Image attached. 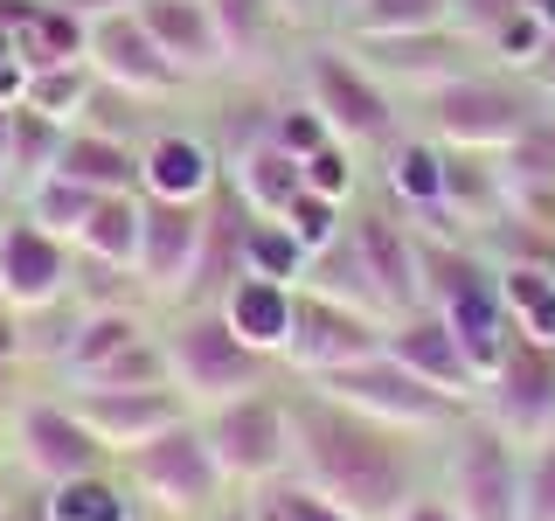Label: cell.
Returning <instances> with one entry per match:
<instances>
[{
  "mask_svg": "<svg viewBox=\"0 0 555 521\" xmlns=\"http://www.w3.org/2000/svg\"><path fill=\"white\" fill-rule=\"evenodd\" d=\"M285 410H292V466H299L306 486H320L354 521H396L410 508V494H416L410 431L375 424V417L320 396L312 382Z\"/></svg>",
  "mask_w": 555,
  "mask_h": 521,
  "instance_id": "obj_1",
  "label": "cell"
},
{
  "mask_svg": "<svg viewBox=\"0 0 555 521\" xmlns=\"http://www.w3.org/2000/svg\"><path fill=\"white\" fill-rule=\"evenodd\" d=\"M167 382L181 390L188 410H216L230 396L264 390L271 355H257L250 341L222 320V306H181V320L167 327Z\"/></svg>",
  "mask_w": 555,
  "mask_h": 521,
  "instance_id": "obj_2",
  "label": "cell"
},
{
  "mask_svg": "<svg viewBox=\"0 0 555 521\" xmlns=\"http://www.w3.org/2000/svg\"><path fill=\"white\" fill-rule=\"evenodd\" d=\"M118 480H126L160 521H208L222 508V486H230L222 466H216V452H208V439H202V417H181L160 439L118 452Z\"/></svg>",
  "mask_w": 555,
  "mask_h": 521,
  "instance_id": "obj_3",
  "label": "cell"
},
{
  "mask_svg": "<svg viewBox=\"0 0 555 521\" xmlns=\"http://www.w3.org/2000/svg\"><path fill=\"white\" fill-rule=\"evenodd\" d=\"M312 390L347 404V410H361V417H375V424H389V431H410V439H430V431H451V424L473 417V404L430 390L424 376H410L403 361H389V355L347 361L334 376H312Z\"/></svg>",
  "mask_w": 555,
  "mask_h": 521,
  "instance_id": "obj_4",
  "label": "cell"
},
{
  "mask_svg": "<svg viewBox=\"0 0 555 521\" xmlns=\"http://www.w3.org/2000/svg\"><path fill=\"white\" fill-rule=\"evenodd\" d=\"M430 112V139L438 147H459V153H500L514 147L520 132L542 118V104H534V91H520V84L507 77H451L438 84V91L424 98Z\"/></svg>",
  "mask_w": 555,
  "mask_h": 521,
  "instance_id": "obj_5",
  "label": "cell"
},
{
  "mask_svg": "<svg viewBox=\"0 0 555 521\" xmlns=\"http://www.w3.org/2000/svg\"><path fill=\"white\" fill-rule=\"evenodd\" d=\"M195 417H202V439H208V452H216V466H222L230 486L285 480V466H292V410H285V396L250 390V396H230V404L195 410Z\"/></svg>",
  "mask_w": 555,
  "mask_h": 521,
  "instance_id": "obj_6",
  "label": "cell"
},
{
  "mask_svg": "<svg viewBox=\"0 0 555 521\" xmlns=\"http://www.w3.org/2000/svg\"><path fill=\"white\" fill-rule=\"evenodd\" d=\"M306 104L326 118L340 147H389L396 139V98L354 49H312L306 56Z\"/></svg>",
  "mask_w": 555,
  "mask_h": 521,
  "instance_id": "obj_7",
  "label": "cell"
},
{
  "mask_svg": "<svg viewBox=\"0 0 555 521\" xmlns=\"http://www.w3.org/2000/svg\"><path fill=\"white\" fill-rule=\"evenodd\" d=\"M444 500H451L465 521H520V445L500 439L486 417L451 424Z\"/></svg>",
  "mask_w": 555,
  "mask_h": 521,
  "instance_id": "obj_8",
  "label": "cell"
},
{
  "mask_svg": "<svg viewBox=\"0 0 555 521\" xmlns=\"http://www.w3.org/2000/svg\"><path fill=\"white\" fill-rule=\"evenodd\" d=\"M479 404H486L479 417L500 439H514L520 452L542 445L555 431V347L514 334V347L500 355V369L479 382Z\"/></svg>",
  "mask_w": 555,
  "mask_h": 521,
  "instance_id": "obj_9",
  "label": "cell"
},
{
  "mask_svg": "<svg viewBox=\"0 0 555 521\" xmlns=\"http://www.w3.org/2000/svg\"><path fill=\"white\" fill-rule=\"evenodd\" d=\"M382 334H389V320H375V313H354L340 300H320V292H299V306H292V341H285V361L299 369L306 382L312 376H334L347 361H369L382 355Z\"/></svg>",
  "mask_w": 555,
  "mask_h": 521,
  "instance_id": "obj_10",
  "label": "cell"
},
{
  "mask_svg": "<svg viewBox=\"0 0 555 521\" xmlns=\"http://www.w3.org/2000/svg\"><path fill=\"white\" fill-rule=\"evenodd\" d=\"M14 459H22V473H35L42 486H63V480H83V473H112V452L83 431V417L69 404H28L14 417Z\"/></svg>",
  "mask_w": 555,
  "mask_h": 521,
  "instance_id": "obj_11",
  "label": "cell"
},
{
  "mask_svg": "<svg viewBox=\"0 0 555 521\" xmlns=\"http://www.w3.org/2000/svg\"><path fill=\"white\" fill-rule=\"evenodd\" d=\"M69 278H77V251L63 237L35 230L28 216L0 223V306L8 313H35L69 300Z\"/></svg>",
  "mask_w": 555,
  "mask_h": 521,
  "instance_id": "obj_12",
  "label": "cell"
},
{
  "mask_svg": "<svg viewBox=\"0 0 555 521\" xmlns=\"http://www.w3.org/2000/svg\"><path fill=\"white\" fill-rule=\"evenodd\" d=\"M382 84H403V91H438L451 77H473V49L459 28H424V35H375V42H347Z\"/></svg>",
  "mask_w": 555,
  "mask_h": 521,
  "instance_id": "obj_13",
  "label": "cell"
},
{
  "mask_svg": "<svg viewBox=\"0 0 555 521\" xmlns=\"http://www.w3.org/2000/svg\"><path fill=\"white\" fill-rule=\"evenodd\" d=\"M63 404L83 417V431H91L112 459L132 452V445H146V439H160V431H173L181 417H195L181 404V390H69Z\"/></svg>",
  "mask_w": 555,
  "mask_h": 521,
  "instance_id": "obj_14",
  "label": "cell"
},
{
  "mask_svg": "<svg viewBox=\"0 0 555 521\" xmlns=\"http://www.w3.org/2000/svg\"><path fill=\"white\" fill-rule=\"evenodd\" d=\"M382 355L403 361L410 376H424L430 390L459 396V404H479V376H473V361H465V347H459V334H451V320L438 306L396 313L389 334H382Z\"/></svg>",
  "mask_w": 555,
  "mask_h": 521,
  "instance_id": "obj_15",
  "label": "cell"
},
{
  "mask_svg": "<svg viewBox=\"0 0 555 521\" xmlns=\"http://www.w3.org/2000/svg\"><path fill=\"white\" fill-rule=\"evenodd\" d=\"M347 237H354L361 265H369L375 292L389 313H416L424 306V265H416V223H403L396 208H354L347 216Z\"/></svg>",
  "mask_w": 555,
  "mask_h": 521,
  "instance_id": "obj_16",
  "label": "cell"
},
{
  "mask_svg": "<svg viewBox=\"0 0 555 521\" xmlns=\"http://www.w3.org/2000/svg\"><path fill=\"white\" fill-rule=\"evenodd\" d=\"M91 69L104 84H118V91H132V98H173L181 91V69H173L160 56V42L146 35V22L139 14H112V22H91Z\"/></svg>",
  "mask_w": 555,
  "mask_h": 521,
  "instance_id": "obj_17",
  "label": "cell"
},
{
  "mask_svg": "<svg viewBox=\"0 0 555 521\" xmlns=\"http://www.w3.org/2000/svg\"><path fill=\"white\" fill-rule=\"evenodd\" d=\"M202 251V202H153L146 195V230H139V292L153 300H181L188 271Z\"/></svg>",
  "mask_w": 555,
  "mask_h": 521,
  "instance_id": "obj_18",
  "label": "cell"
},
{
  "mask_svg": "<svg viewBox=\"0 0 555 521\" xmlns=\"http://www.w3.org/2000/svg\"><path fill=\"white\" fill-rule=\"evenodd\" d=\"M250 202L236 195L230 181L202 202V251H195V271H188V292L181 306H216L222 292L243 278V237H250Z\"/></svg>",
  "mask_w": 555,
  "mask_h": 521,
  "instance_id": "obj_19",
  "label": "cell"
},
{
  "mask_svg": "<svg viewBox=\"0 0 555 521\" xmlns=\"http://www.w3.org/2000/svg\"><path fill=\"white\" fill-rule=\"evenodd\" d=\"M132 14L146 22V35L160 42V56L181 69L188 84H195V77H216V69L230 63V49H222V35H216L208 0H139Z\"/></svg>",
  "mask_w": 555,
  "mask_h": 521,
  "instance_id": "obj_20",
  "label": "cell"
},
{
  "mask_svg": "<svg viewBox=\"0 0 555 521\" xmlns=\"http://www.w3.org/2000/svg\"><path fill=\"white\" fill-rule=\"evenodd\" d=\"M222 188V161L195 132H153L139 153V195L153 202H208Z\"/></svg>",
  "mask_w": 555,
  "mask_h": 521,
  "instance_id": "obj_21",
  "label": "cell"
},
{
  "mask_svg": "<svg viewBox=\"0 0 555 521\" xmlns=\"http://www.w3.org/2000/svg\"><path fill=\"white\" fill-rule=\"evenodd\" d=\"M216 306H222V320H230L236 334L257 347V355H271V361H278V355H285V341H292V306H299V285L243 271Z\"/></svg>",
  "mask_w": 555,
  "mask_h": 521,
  "instance_id": "obj_22",
  "label": "cell"
},
{
  "mask_svg": "<svg viewBox=\"0 0 555 521\" xmlns=\"http://www.w3.org/2000/svg\"><path fill=\"white\" fill-rule=\"evenodd\" d=\"M389 202H403V216H424L430 237H444V147L430 132L416 139H389Z\"/></svg>",
  "mask_w": 555,
  "mask_h": 521,
  "instance_id": "obj_23",
  "label": "cell"
},
{
  "mask_svg": "<svg viewBox=\"0 0 555 521\" xmlns=\"http://www.w3.org/2000/svg\"><path fill=\"white\" fill-rule=\"evenodd\" d=\"M153 327H146V313L139 306H83V320H77V334H69V355L56 361L63 382L77 390V382H91L104 361H118L132 341H146Z\"/></svg>",
  "mask_w": 555,
  "mask_h": 521,
  "instance_id": "obj_24",
  "label": "cell"
},
{
  "mask_svg": "<svg viewBox=\"0 0 555 521\" xmlns=\"http://www.w3.org/2000/svg\"><path fill=\"white\" fill-rule=\"evenodd\" d=\"M139 230H146V195H98L91 223L77 230V243L69 251L83 257V265L98 271H139Z\"/></svg>",
  "mask_w": 555,
  "mask_h": 521,
  "instance_id": "obj_25",
  "label": "cell"
},
{
  "mask_svg": "<svg viewBox=\"0 0 555 521\" xmlns=\"http://www.w3.org/2000/svg\"><path fill=\"white\" fill-rule=\"evenodd\" d=\"M230 188L243 202H250V216H285L292 195L306 188V167H299V153H285L278 139H250V147L236 153V167H230Z\"/></svg>",
  "mask_w": 555,
  "mask_h": 521,
  "instance_id": "obj_26",
  "label": "cell"
},
{
  "mask_svg": "<svg viewBox=\"0 0 555 521\" xmlns=\"http://www.w3.org/2000/svg\"><path fill=\"white\" fill-rule=\"evenodd\" d=\"M139 153H146V147H126V139H104V132L69 126L56 174H69V181H83V188H98V195H139Z\"/></svg>",
  "mask_w": 555,
  "mask_h": 521,
  "instance_id": "obj_27",
  "label": "cell"
},
{
  "mask_svg": "<svg viewBox=\"0 0 555 521\" xmlns=\"http://www.w3.org/2000/svg\"><path fill=\"white\" fill-rule=\"evenodd\" d=\"M299 292H320V300H340V306H354V313L396 320V313L382 306V292H375V278H369V265H361V251H354V237H347V230L326 243V251H312V257H306Z\"/></svg>",
  "mask_w": 555,
  "mask_h": 521,
  "instance_id": "obj_28",
  "label": "cell"
},
{
  "mask_svg": "<svg viewBox=\"0 0 555 521\" xmlns=\"http://www.w3.org/2000/svg\"><path fill=\"white\" fill-rule=\"evenodd\" d=\"M340 28H347V42L451 28V0H347V8H340Z\"/></svg>",
  "mask_w": 555,
  "mask_h": 521,
  "instance_id": "obj_29",
  "label": "cell"
},
{
  "mask_svg": "<svg viewBox=\"0 0 555 521\" xmlns=\"http://www.w3.org/2000/svg\"><path fill=\"white\" fill-rule=\"evenodd\" d=\"M42 508H49V521H139V500L126 494V480H112V473L42 486Z\"/></svg>",
  "mask_w": 555,
  "mask_h": 521,
  "instance_id": "obj_30",
  "label": "cell"
},
{
  "mask_svg": "<svg viewBox=\"0 0 555 521\" xmlns=\"http://www.w3.org/2000/svg\"><path fill=\"white\" fill-rule=\"evenodd\" d=\"M91 208H98V188L69 181V174H42V181H35L28 195H22V208H14V216H28L35 230H49V237L77 243V230L91 223Z\"/></svg>",
  "mask_w": 555,
  "mask_h": 521,
  "instance_id": "obj_31",
  "label": "cell"
},
{
  "mask_svg": "<svg viewBox=\"0 0 555 521\" xmlns=\"http://www.w3.org/2000/svg\"><path fill=\"white\" fill-rule=\"evenodd\" d=\"M493 271H500V306H507L514 334L555 347V271H534V265H493Z\"/></svg>",
  "mask_w": 555,
  "mask_h": 521,
  "instance_id": "obj_32",
  "label": "cell"
},
{
  "mask_svg": "<svg viewBox=\"0 0 555 521\" xmlns=\"http://www.w3.org/2000/svg\"><path fill=\"white\" fill-rule=\"evenodd\" d=\"M63 139H69V126H56V118H42V112H28V104H22V118H14V161H8L14 202H22L28 188L42 181V174H56Z\"/></svg>",
  "mask_w": 555,
  "mask_h": 521,
  "instance_id": "obj_33",
  "label": "cell"
},
{
  "mask_svg": "<svg viewBox=\"0 0 555 521\" xmlns=\"http://www.w3.org/2000/svg\"><path fill=\"white\" fill-rule=\"evenodd\" d=\"M208 14H216V35L230 49V63H257L271 49V35L285 28V14L271 0H208Z\"/></svg>",
  "mask_w": 555,
  "mask_h": 521,
  "instance_id": "obj_34",
  "label": "cell"
},
{
  "mask_svg": "<svg viewBox=\"0 0 555 521\" xmlns=\"http://www.w3.org/2000/svg\"><path fill=\"white\" fill-rule=\"evenodd\" d=\"M146 118H153V98H132V91H118V84H104V77H98V84H91V98H83V112H77V126L139 147V139H146Z\"/></svg>",
  "mask_w": 555,
  "mask_h": 521,
  "instance_id": "obj_35",
  "label": "cell"
},
{
  "mask_svg": "<svg viewBox=\"0 0 555 521\" xmlns=\"http://www.w3.org/2000/svg\"><path fill=\"white\" fill-rule=\"evenodd\" d=\"M91 84H98L91 63H56V69H35V77H28V98L22 104H28V112H42V118H56V126H77Z\"/></svg>",
  "mask_w": 555,
  "mask_h": 521,
  "instance_id": "obj_36",
  "label": "cell"
},
{
  "mask_svg": "<svg viewBox=\"0 0 555 521\" xmlns=\"http://www.w3.org/2000/svg\"><path fill=\"white\" fill-rule=\"evenodd\" d=\"M243 271H257V278H285V285H299L306 251L292 243V230H285L278 216H257V223H250V237H243Z\"/></svg>",
  "mask_w": 555,
  "mask_h": 521,
  "instance_id": "obj_37",
  "label": "cell"
},
{
  "mask_svg": "<svg viewBox=\"0 0 555 521\" xmlns=\"http://www.w3.org/2000/svg\"><path fill=\"white\" fill-rule=\"evenodd\" d=\"M83 306L77 300H56V306H35V313H14V334H22V361L42 355V361H63L69 355V334H77Z\"/></svg>",
  "mask_w": 555,
  "mask_h": 521,
  "instance_id": "obj_38",
  "label": "cell"
},
{
  "mask_svg": "<svg viewBox=\"0 0 555 521\" xmlns=\"http://www.w3.org/2000/svg\"><path fill=\"white\" fill-rule=\"evenodd\" d=\"M292 230V243H299V251L312 257V251H326V243H334L340 230H347V202H334V195H312V188H299V195H292V208L285 216H278Z\"/></svg>",
  "mask_w": 555,
  "mask_h": 521,
  "instance_id": "obj_39",
  "label": "cell"
},
{
  "mask_svg": "<svg viewBox=\"0 0 555 521\" xmlns=\"http://www.w3.org/2000/svg\"><path fill=\"white\" fill-rule=\"evenodd\" d=\"M520 521H555V431L520 452Z\"/></svg>",
  "mask_w": 555,
  "mask_h": 521,
  "instance_id": "obj_40",
  "label": "cell"
},
{
  "mask_svg": "<svg viewBox=\"0 0 555 521\" xmlns=\"http://www.w3.org/2000/svg\"><path fill=\"white\" fill-rule=\"evenodd\" d=\"M542 42H548V22H542V14H528V8H520L514 22H500V28H493V42H486V56L528 77V63L542 56Z\"/></svg>",
  "mask_w": 555,
  "mask_h": 521,
  "instance_id": "obj_41",
  "label": "cell"
},
{
  "mask_svg": "<svg viewBox=\"0 0 555 521\" xmlns=\"http://www.w3.org/2000/svg\"><path fill=\"white\" fill-rule=\"evenodd\" d=\"M306 188L312 195H334V202H347L354 195V147H340V139H326L320 153H306Z\"/></svg>",
  "mask_w": 555,
  "mask_h": 521,
  "instance_id": "obj_42",
  "label": "cell"
},
{
  "mask_svg": "<svg viewBox=\"0 0 555 521\" xmlns=\"http://www.w3.org/2000/svg\"><path fill=\"white\" fill-rule=\"evenodd\" d=\"M271 139H278L285 153H299V161H306V153H320L334 132H326V118L312 112V104H285V112H271Z\"/></svg>",
  "mask_w": 555,
  "mask_h": 521,
  "instance_id": "obj_43",
  "label": "cell"
},
{
  "mask_svg": "<svg viewBox=\"0 0 555 521\" xmlns=\"http://www.w3.org/2000/svg\"><path fill=\"white\" fill-rule=\"evenodd\" d=\"M514 14H520V0H451V28H459L465 35V42H493V28L500 22H514Z\"/></svg>",
  "mask_w": 555,
  "mask_h": 521,
  "instance_id": "obj_44",
  "label": "cell"
},
{
  "mask_svg": "<svg viewBox=\"0 0 555 521\" xmlns=\"http://www.w3.org/2000/svg\"><path fill=\"white\" fill-rule=\"evenodd\" d=\"M271 494H278V508H285L292 521H354L347 508H334L320 486H306V480H292V473H285V480H271Z\"/></svg>",
  "mask_w": 555,
  "mask_h": 521,
  "instance_id": "obj_45",
  "label": "cell"
},
{
  "mask_svg": "<svg viewBox=\"0 0 555 521\" xmlns=\"http://www.w3.org/2000/svg\"><path fill=\"white\" fill-rule=\"evenodd\" d=\"M28 77H35V69L14 56V42L0 35V104H22V98H28Z\"/></svg>",
  "mask_w": 555,
  "mask_h": 521,
  "instance_id": "obj_46",
  "label": "cell"
},
{
  "mask_svg": "<svg viewBox=\"0 0 555 521\" xmlns=\"http://www.w3.org/2000/svg\"><path fill=\"white\" fill-rule=\"evenodd\" d=\"M396 521H465L459 508H451V500L444 494H424V486H416V494H410V508L403 514H396Z\"/></svg>",
  "mask_w": 555,
  "mask_h": 521,
  "instance_id": "obj_47",
  "label": "cell"
},
{
  "mask_svg": "<svg viewBox=\"0 0 555 521\" xmlns=\"http://www.w3.org/2000/svg\"><path fill=\"white\" fill-rule=\"evenodd\" d=\"M528 91L555 104V28H548V42H542V56H534V63H528Z\"/></svg>",
  "mask_w": 555,
  "mask_h": 521,
  "instance_id": "obj_48",
  "label": "cell"
},
{
  "mask_svg": "<svg viewBox=\"0 0 555 521\" xmlns=\"http://www.w3.org/2000/svg\"><path fill=\"white\" fill-rule=\"evenodd\" d=\"M14 369H22V334H14V313L0 306V390H8Z\"/></svg>",
  "mask_w": 555,
  "mask_h": 521,
  "instance_id": "obj_49",
  "label": "cell"
},
{
  "mask_svg": "<svg viewBox=\"0 0 555 521\" xmlns=\"http://www.w3.org/2000/svg\"><path fill=\"white\" fill-rule=\"evenodd\" d=\"M56 8H69L77 22H112V14H132L139 0H56Z\"/></svg>",
  "mask_w": 555,
  "mask_h": 521,
  "instance_id": "obj_50",
  "label": "cell"
},
{
  "mask_svg": "<svg viewBox=\"0 0 555 521\" xmlns=\"http://www.w3.org/2000/svg\"><path fill=\"white\" fill-rule=\"evenodd\" d=\"M0 521H49V508H42V494L14 486V494H8V508H0Z\"/></svg>",
  "mask_w": 555,
  "mask_h": 521,
  "instance_id": "obj_51",
  "label": "cell"
},
{
  "mask_svg": "<svg viewBox=\"0 0 555 521\" xmlns=\"http://www.w3.org/2000/svg\"><path fill=\"white\" fill-rule=\"evenodd\" d=\"M250 521H292V514L278 508V494H271V486H257V494H250Z\"/></svg>",
  "mask_w": 555,
  "mask_h": 521,
  "instance_id": "obj_52",
  "label": "cell"
},
{
  "mask_svg": "<svg viewBox=\"0 0 555 521\" xmlns=\"http://www.w3.org/2000/svg\"><path fill=\"white\" fill-rule=\"evenodd\" d=\"M14 118H22V104H0V167L14 161Z\"/></svg>",
  "mask_w": 555,
  "mask_h": 521,
  "instance_id": "obj_53",
  "label": "cell"
},
{
  "mask_svg": "<svg viewBox=\"0 0 555 521\" xmlns=\"http://www.w3.org/2000/svg\"><path fill=\"white\" fill-rule=\"evenodd\" d=\"M14 208H22V202H14V181H8V167H0V223H14Z\"/></svg>",
  "mask_w": 555,
  "mask_h": 521,
  "instance_id": "obj_54",
  "label": "cell"
},
{
  "mask_svg": "<svg viewBox=\"0 0 555 521\" xmlns=\"http://www.w3.org/2000/svg\"><path fill=\"white\" fill-rule=\"evenodd\" d=\"M208 521H250V500H222V508L208 514Z\"/></svg>",
  "mask_w": 555,
  "mask_h": 521,
  "instance_id": "obj_55",
  "label": "cell"
},
{
  "mask_svg": "<svg viewBox=\"0 0 555 521\" xmlns=\"http://www.w3.org/2000/svg\"><path fill=\"white\" fill-rule=\"evenodd\" d=\"M520 8H528V14H542V22L555 28V0H520Z\"/></svg>",
  "mask_w": 555,
  "mask_h": 521,
  "instance_id": "obj_56",
  "label": "cell"
},
{
  "mask_svg": "<svg viewBox=\"0 0 555 521\" xmlns=\"http://www.w3.org/2000/svg\"><path fill=\"white\" fill-rule=\"evenodd\" d=\"M271 8H278V14H285V22H292V14H306V0H271Z\"/></svg>",
  "mask_w": 555,
  "mask_h": 521,
  "instance_id": "obj_57",
  "label": "cell"
},
{
  "mask_svg": "<svg viewBox=\"0 0 555 521\" xmlns=\"http://www.w3.org/2000/svg\"><path fill=\"white\" fill-rule=\"evenodd\" d=\"M8 494H14V486H8V480H0V508H8Z\"/></svg>",
  "mask_w": 555,
  "mask_h": 521,
  "instance_id": "obj_58",
  "label": "cell"
},
{
  "mask_svg": "<svg viewBox=\"0 0 555 521\" xmlns=\"http://www.w3.org/2000/svg\"><path fill=\"white\" fill-rule=\"evenodd\" d=\"M548 118H555V112H548Z\"/></svg>",
  "mask_w": 555,
  "mask_h": 521,
  "instance_id": "obj_59",
  "label": "cell"
}]
</instances>
